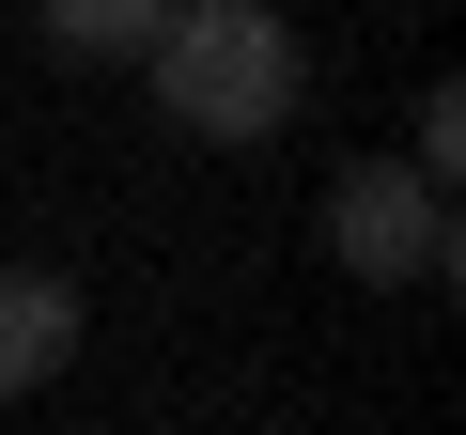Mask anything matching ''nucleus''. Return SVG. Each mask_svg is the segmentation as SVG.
Masks as SVG:
<instances>
[{
	"mask_svg": "<svg viewBox=\"0 0 466 435\" xmlns=\"http://www.w3.org/2000/svg\"><path fill=\"white\" fill-rule=\"evenodd\" d=\"M140 78H156V109L187 140H280L296 94H311V63H296V32L265 16V0H171L156 47H140Z\"/></svg>",
	"mask_w": 466,
	"mask_h": 435,
	"instance_id": "obj_1",
	"label": "nucleus"
},
{
	"mask_svg": "<svg viewBox=\"0 0 466 435\" xmlns=\"http://www.w3.org/2000/svg\"><path fill=\"white\" fill-rule=\"evenodd\" d=\"M327 249H342V280H451V187H420V171H327Z\"/></svg>",
	"mask_w": 466,
	"mask_h": 435,
	"instance_id": "obj_2",
	"label": "nucleus"
},
{
	"mask_svg": "<svg viewBox=\"0 0 466 435\" xmlns=\"http://www.w3.org/2000/svg\"><path fill=\"white\" fill-rule=\"evenodd\" d=\"M63 358H78V280L63 265H0V404L47 389Z\"/></svg>",
	"mask_w": 466,
	"mask_h": 435,
	"instance_id": "obj_3",
	"label": "nucleus"
},
{
	"mask_svg": "<svg viewBox=\"0 0 466 435\" xmlns=\"http://www.w3.org/2000/svg\"><path fill=\"white\" fill-rule=\"evenodd\" d=\"M156 16H171V0H32V32H47L63 63H140Z\"/></svg>",
	"mask_w": 466,
	"mask_h": 435,
	"instance_id": "obj_4",
	"label": "nucleus"
},
{
	"mask_svg": "<svg viewBox=\"0 0 466 435\" xmlns=\"http://www.w3.org/2000/svg\"><path fill=\"white\" fill-rule=\"evenodd\" d=\"M404 171H420V187H451V171H466V94H451V78L420 94V156H404Z\"/></svg>",
	"mask_w": 466,
	"mask_h": 435,
	"instance_id": "obj_5",
	"label": "nucleus"
}]
</instances>
